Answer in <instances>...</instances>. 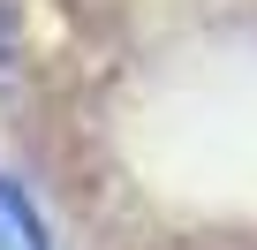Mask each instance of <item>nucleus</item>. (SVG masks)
<instances>
[{
  "label": "nucleus",
  "instance_id": "obj_1",
  "mask_svg": "<svg viewBox=\"0 0 257 250\" xmlns=\"http://www.w3.org/2000/svg\"><path fill=\"white\" fill-rule=\"evenodd\" d=\"M0 250H46V220L31 212L16 182H0Z\"/></svg>",
  "mask_w": 257,
  "mask_h": 250
}]
</instances>
